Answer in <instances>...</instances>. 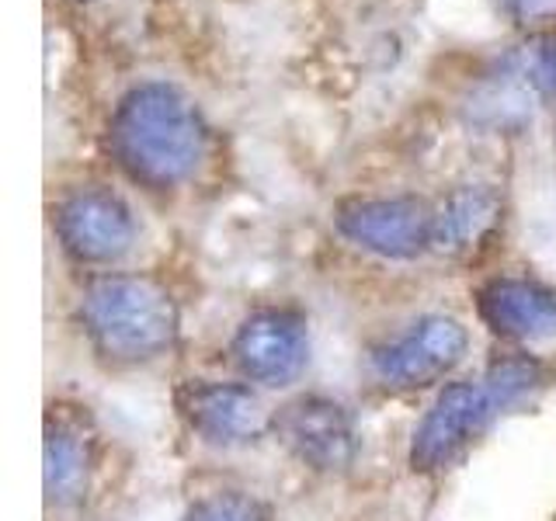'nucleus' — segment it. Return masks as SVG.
I'll use <instances>...</instances> for the list:
<instances>
[{"label": "nucleus", "mask_w": 556, "mask_h": 521, "mask_svg": "<svg viewBox=\"0 0 556 521\" xmlns=\"http://www.w3.org/2000/svg\"><path fill=\"white\" fill-rule=\"evenodd\" d=\"M87 469H91V456H87V442L77 431L56 428L46 434L42 483L49 504H74L87 491Z\"/></svg>", "instance_id": "nucleus-12"}, {"label": "nucleus", "mask_w": 556, "mask_h": 521, "mask_svg": "<svg viewBox=\"0 0 556 521\" xmlns=\"http://www.w3.org/2000/svg\"><path fill=\"white\" fill-rule=\"evenodd\" d=\"M112 150L129 178L150 188H174L199 167L205 126L178 87L143 84L122 98L112 118Z\"/></svg>", "instance_id": "nucleus-1"}, {"label": "nucleus", "mask_w": 556, "mask_h": 521, "mask_svg": "<svg viewBox=\"0 0 556 521\" xmlns=\"http://www.w3.org/2000/svg\"><path fill=\"white\" fill-rule=\"evenodd\" d=\"M518 77H526L529 87H539V91H556V35L535 39L532 46L521 49Z\"/></svg>", "instance_id": "nucleus-14"}, {"label": "nucleus", "mask_w": 556, "mask_h": 521, "mask_svg": "<svg viewBox=\"0 0 556 521\" xmlns=\"http://www.w3.org/2000/svg\"><path fill=\"white\" fill-rule=\"evenodd\" d=\"M306 327L295 313L286 309L254 313L240 323L233 338V358L240 372L265 386H289L306 369Z\"/></svg>", "instance_id": "nucleus-6"}, {"label": "nucleus", "mask_w": 556, "mask_h": 521, "mask_svg": "<svg viewBox=\"0 0 556 521\" xmlns=\"http://www.w3.org/2000/svg\"><path fill=\"white\" fill-rule=\"evenodd\" d=\"M466 327L452 317H421L404 338L372 355V372L390 390H414L452 372L466 355Z\"/></svg>", "instance_id": "nucleus-4"}, {"label": "nucleus", "mask_w": 556, "mask_h": 521, "mask_svg": "<svg viewBox=\"0 0 556 521\" xmlns=\"http://www.w3.org/2000/svg\"><path fill=\"white\" fill-rule=\"evenodd\" d=\"M338 230L362 251L410 260L431 247L434 216L417 199H365L341 208Z\"/></svg>", "instance_id": "nucleus-5"}, {"label": "nucleus", "mask_w": 556, "mask_h": 521, "mask_svg": "<svg viewBox=\"0 0 556 521\" xmlns=\"http://www.w3.org/2000/svg\"><path fill=\"white\" fill-rule=\"evenodd\" d=\"M480 317L501 338L549 341L556 338V292L521 278H497L480 292Z\"/></svg>", "instance_id": "nucleus-10"}, {"label": "nucleus", "mask_w": 556, "mask_h": 521, "mask_svg": "<svg viewBox=\"0 0 556 521\" xmlns=\"http://www.w3.org/2000/svg\"><path fill=\"white\" fill-rule=\"evenodd\" d=\"M60 240L77 260L87 265H109L132 247L136 223L129 205L112 191H77L60 205Z\"/></svg>", "instance_id": "nucleus-7"}, {"label": "nucleus", "mask_w": 556, "mask_h": 521, "mask_svg": "<svg viewBox=\"0 0 556 521\" xmlns=\"http://www.w3.org/2000/svg\"><path fill=\"white\" fill-rule=\"evenodd\" d=\"M501 213V199L494 188L483 185H466L452 191L448 202L434 213V233L431 247L442 254H466L494 230Z\"/></svg>", "instance_id": "nucleus-11"}, {"label": "nucleus", "mask_w": 556, "mask_h": 521, "mask_svg": "<svg viewBox=\"0 0 556 521\" xmlns=\"http://www.w3.org/2000/svg\"><path fill=\"white\" fill-rule=\"evenodd\" d=\"M84 327L112 361H147L178 338V306L164 285L139 275H109L84 292Z\"/></svg>", "instance_id": "nucleus-2"}, {"label": "nucleus", "mask_w": 556, "mask_h": 521, "mask_svg": "<svg viewBox=\"0 0 556 521\" xmlns=\"http://www.w3.org/2000/svg\"><path fill=\"white\" fill-rule=\"evenodd\" d=\"M181 521H265V511L254 497L243 494H213L199 500Z\"/></svg>", "instance_id": "nucleus-13"}, {"label": "nucleus", "mask_w": 556, "mask_h": 521, "mask_svg": "<svg viewBox=\"0 0 556 521\" xmlns=\"http://www.w3.org/2000/svg\"><path fill=\"white\" fill-rule=\"evenodd\" d=\"M278 439H282L292 456L324 469V473H334V469H344L355 459V431L348 414L334 404V399L324 396H303L292 399L289 407H282V414L275 417Z\"/></svg>", "instance_id": "nucleus-8"}, {"label": "nucleus", "mask_w": 556, "mask_h": 521, "mask_svg": "<svg viewBox=\"0 0 556 521\" xmlns=\"http://www.w3.org/2000/svg\"><path fill=\"white\" fill-rule=\"evenodd\" d=\"M486 382H491V390L497 393L501 404L508 407V404H515L518 396H526L535 386L539 369L532 361H504L491 376H486Z\"/></svg>", "instance_id": "nucleus-15"}, {"label": "nucleus", "mask_w": 556, "mask_h": 521, "mask_svg": "<svg viewBox=\"0 0 556 521\" xmlns=\"http://www.w3.org/2000/svg\"><path fill=\"white\" fill-rule=\"evenodd\" d=\"M504 404L491 390V382H452L439 393V399L417 424L410 442V466L417 473L442 469L486 428V421Z\"/></svg>", "instance_id": "nucleus-3"}, {"label": "nucleus", "mask_w": 556, "mask_h": 521, "mask_svg": "<svg viewBox=\"0 0 556 521\" xmlns=\"http://www.w3.org/2000/svg\"><path fill=\"white\" fill-rule=\"evenodd\" d=\"M181 414L213 445L254 442L265 428V410L257 396L237 382H195L181 393Z\"/></svg>", "instance_id": "nucleus-9"}]
</instances>
